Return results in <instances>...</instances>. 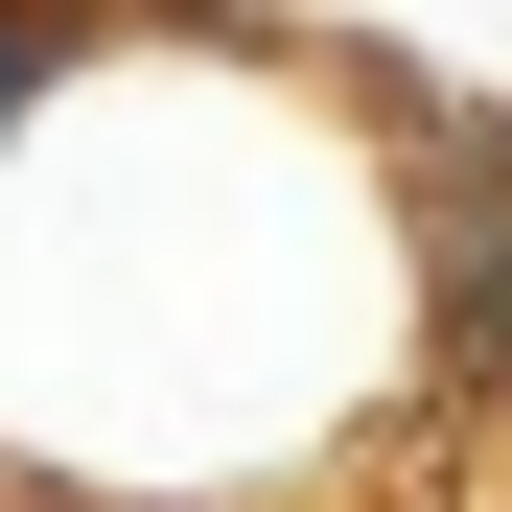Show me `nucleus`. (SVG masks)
<instances>
[{
	"instance_id": "f257e3e1",
	"label": "nucleus",
	"mask_w": 512,
	"mask_h": 512,
	"mask_svg": "<svg viewBox=\"0 0 512 512\" xmlns=\"http://www.w3.org/2000/svg\"><path fill=\"white\" fill-rule=\"evenodd\" d=\"M396 140H419V303H443V373H489V326H512V117L396 94Z\"/></svg>"
},
{
	"instance_id": "f03ea898",
	"label": "nucleus",
	"mask_w": 512,
	"mask_h": 512,
	"mask_svg": "<svg viewBox=\"0 0 512 512\" xmlns=\"http://www.w3.org/2000/svg\"><path fill=\"white\" fill-rule=\"evenodd\" d=\"M70 47H94V24H70V0H0V140L47 117V70H70Z\"/></svg>"
},
{
	"instance_id": "7ed1b4c3",
	"label": "nucleus",
	"mask_w": 512,
	"mask_h": 512,
	"mask_svg": "<svg viewBox=\"0 0 512 512\" xmlns=\"http://www.w3.org/2000/svg\"><path fill=\"white\" fill-rule=\"evenodd\" d=\"M466 396H489V419H512V326H489V373H466Z\"/></svg>"
}]
</instances>
